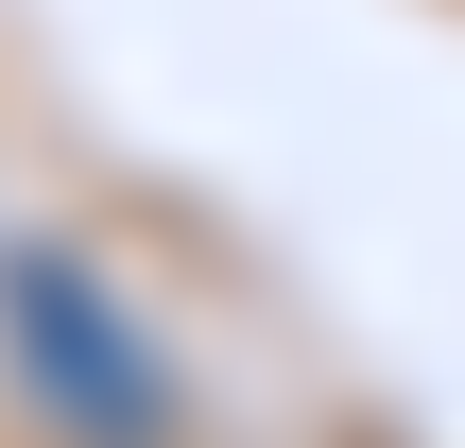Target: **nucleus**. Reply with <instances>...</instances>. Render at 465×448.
Here are the masks:
<instances>
[{
	"label": "nucleus",
	"instance_id": "f257e3e1",
	"mask_svg": "<svg viewBox=\"0 0 465 448\" xmlns=\"http://www.w3.org/2000/svg\"><path fill=\"white\" fill-rule=\"evenodd\" d=\"M0 345H17V380H35V414L86 448H173V363L138 345V311L69 259V242H17L0 259Z\"/></svg>",
	"mask_w": 465,
	"mask_h": 448
}]
</instances>
